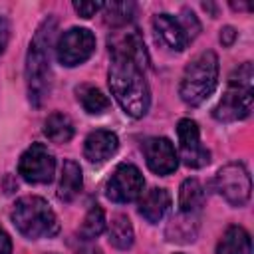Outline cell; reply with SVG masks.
<instances>
[{"instance_id":"cell-1","label":"cell","mask_w":254,"mask_h":254,"mask_svg":"<svg viewBox=\"0 0 254 254\" xmlns=\"http://www.w3.org/2000/svg\"><path fill=\"white\" fill-rule=\"evenodd\" d=\"M109 89L121 109L131 117H143L151 105V91L143 67L127 58H111Z\"/></svg>"},{"instance_id":"cell-2","label":"cell","mask_w":254,"mask_h":254,"mask_svg":"<svg viewBox=\"0 0 254 254\" xmlns=\"http://www.w3.org/2000/svg\"><path fill=\"white\" fill-rule=\"evenodd\" d=\"M56 32V20L48 18L38 28L26 56V85L32 105H40L50 91V46Z\"/></svg>"},{"instance_id":"cell-3","label":"cell","mask_w":254,"mask_h":254,"mask_svg":"<svg viewBox=\"0 0 254 254\" xmlns=\"http://www.w3.org/2000/svg\"><path fill=\"white\" fill-rule=\"evenodd\" d=\"M252 93H254V67L252 62H244L240 67H236L230 73L228 87L212 111L214 119L224 123L246 119L252 111V99H254Z\"/></svg>"},{"instance_id":"cell-4","label":"cell","mask_w":254,"mask_h":254,"mask_svg":"<svg viewBox=\"0 0 254 254\" xmlns=\"http://www.w3.org/2000/svg\"><path fill=\"white\" fill-rule=\"evenodd\" d=\"M216 83H218V58L214 52L206 50L194 56L185 67L179 85V95L187 105L196 107L212 95Z\"/></svg>"},{"instance_id":"cell-5","label":"cell","mask_w":254,"mask_h":254,"mask_svg":"<svg viewBox=\"0 0 254 254\" xmlns=\"http://www.w3.org/2000/svg\"><path fill=\"white\" fill-rule=\"evenodd\" d=\"M12 222L26 238H52L58 234L60 224L56 212L42 196H22L12 208Z\"/></svg>"},{"instance_id":"cell-6","label":"cell","mask_w":254,"mask_h":254,"mask_svg":"<svg viewBox=\"0 0 254 254\" xmlns=\"http://www.w3.org/2000/svg\"><path fill=\"white\" fill-rule=\"evenodd\" d=\"M198 30L200 24L196 16L189 10H183V16L157 14L153 18V32L157 40L173 52H183L198 34Z\"/></svg>"},{"instance_id":"cell-7","label":"cell","mask_w":254,"mask_h":254,"mask_svg":"<svg viewBox=\"0 0 254 254\" xmlns=\"http://www.w3.org/2000/svg\"><path fill=\"white\" fill-rule=\"evenodd\" d=\"M95 52V36L87 28H69L56 44V58L65 67H75Z\"/></svg>"},{"instance_id":"cell-8","label":"cell","mask_w":254,"mask_h":254,"mask_svg":"<svg viewBox=\"0 0 254 254\" xmlns=\"http://www.w3.org/2000/svg\"><path fill=\"white\" fill-rule=\"evenodd\" d=\"M18 173L32 185H48L56 173L54 153L44 143H32L18 161Z\"/></svg>"},{"instance_id":"cell-9","label":"cell","mask_w":254,"mask_h":254,"mask_svg":"<svg viewBox=\"0 0 254 254\" xmlns=\"http://www.w3.org/2000/svg\"><path fill=\"white\" fill-rule=\"evenodd\" d=\"M216 190L232 206H244L250 198L252 183L242 163H228L216 173Z\"/></svg>"},{"instance_id":"cell-10","label":"cell","mask_w":254,"mask_h":254,"mask_svg":"<svg viewBox=\"0 0 254 254\" xmlns=\"http://www.w3.org/2000/svg\"><path fill=\"white\" fill-rule=\"evenodd\" d=\"M143 189L145 179L141 171L131 163H121L111 173L105 185V194L113 202H131L143 194Z\"/></svg>"},{"instance_id":"cell-11","label":"cell","mask_w":254,"mask_h":254,"mask_svg":"<svg viewBox=\"0 0 254 254\" xmlns=\"http://www.w3.org/2000/svg\"><path fill=\"white\" fill-rule=\"evenodd\" d=\"M177 137H179V153L187 167L200 169V167L208 165L210 153L200 143V131H198L196 121H192L189 117L181 119L177 125Z\"/></svg>"},{"instance_id":"cell-12","label":"cell","mask_w":254,"mask_h":254,"mask_svg":"<svg viewBox=\"0 0 254 254\" xmlns=\"http://www.w3.org/2000/svg\"><path fill=\"white\" fill-rule=\"evenodd\" d=\"M143 155L147 167L157 175H169L179 165L177 151L167 137H149L143 143Z\"/></svg>"},{"instance_id":"cell-13","label":"cell","mask_w":254,"mask_h":254,"mask_svg":"<svg viewBox=\"0 0 254 254\" xmlns=\"http://www.w3.org/2000/svg\"><path fill=\"white\" fill-rule=\"evenodd\" d=\"M119 147V139L113 131H107V129H95L91 131L87 137H85V143H83V155L89 163H105L107 159H111L115 155Z\"/></svg>"},{"instance_id":"cell-14","label":"cell","mask_w":254,"mask_h":254,"mask_svg":"<svg viewBox=\"0 0 254 254\" xmlns=\"http://www.w3.org/2000/svg\"><path fill=\"white\" fill-rule=\"evenodd\" d=\"M109 54L111 58H127L137 62L141 67L147 62V52H145V44L139 36L137 30L133 32H123V34H113L109 38Z\"/></svg>"},{"instance_id":"cell-15","label":"cell","mask_w":254,"mask_h":254,"mask_svg":"<svg viewBox=\"0 0 254 254\" xmlns=\"http://www.w3.org/2000/svg\"><path fill=\"white\" fill-rule=\"evenodd\" d=\"M171 208V194L165 189H151L145 194H141L139 200V214L151 222L157 224L165 218V214Z\"/></svg>"},{"instance_id":"cell-16","label":"cell","mask_w":254,"mask_h":254,"mask_svg":"<svg viewBox=\"0 0 254 254\" xmlns=\"http://www.w3.org/2000/svg\"><path fill=\"white\" fill-rule=\"evenodd\" d=\"M83 187V175L81 167L75 161H65L62 165V175H60V185H58V196L64 202H71Z\"/></svg>"},{"instance_id":"cell-17","label":"cell","mask_w":254,"mask_h":254,"mask_svg":"<svg viewBox=\"0 0 254 254\" xmlns=\"http://www.w3.org/2000/svg\"><path fill=\"white\" fill-rule=\"evenodd\" d=\"M216 254H252L250 234L242 226H228L216 244Z\"/></svg>"},{"instance_id":"cell-18","label":"cell","mask_w":254,"mask_h":254,"mask_svg":"<svg viewBox=\"0 0 254 254\" xmlns=\"http://www.w3.org/2000/svg\"><path fill=\"white\" fill-rule=\"evenodd\" d=\"M204 204V189L196 179H185L179 189V208L185 214H196Z\"/></svg>"},{"instance_id":"cell-19","label":"cell","mask_w":254,"mask_h":254,"mask_svg":"<svg viewBox=\"0 0 254 254\" xmlns=\"http://www.w3.org/2000/svg\"><path fill=\"white\" fill-rule=\"evenodd\" d=\"M75 97L81 103V107L89 113V115H101L109 109V99L107 95H103L101 89H97L95 85L89 83H81L75 87Z\"/></svg>"},{"instance_id":"cell-20","label":"cell","mask_w":254,"mask_h":254,"mask_svg":"<svg viewBox=\"0 0 254 254\" xmlns=\"http://www.w3.org/2000/svg\"><path fill=\"white\" fill-rule=\"evenodd\" d=\"M44 135L52 143H67L73 137V123L65 113L56 111L48 115V119L44 121Z\"/></svg>"},{"instance_id":"cell-21","label":"cell","mask_w":254,"mask_h":254,"mask_svg":"<svg viewBox=\"0 0 254 254\" xmlns=\"http://www.w3.org/2000/svg\"><path fill=\"white\" fill-rule=\"evenodd\" d=\"M107 236H109V244L119 248V250H127L133 246V240H135V232H133V224L131 220L125 216V214H115L109 222V230H107Z\"/></svg>"},{"instance_id":"cell-22","label":"cell","mask_w":254,"mask_h":254,"mask_svg":"<svg viewBox=\"0 0 254 254\" xmlns=\"http://www.w3.org/2000/svg\"><path fill=\"white\" fill-rule=\"evenodd\" d=\"M105 212H103V208L99 206V204H93L89 210H87V214H85V218H83V222H81V228H79V234H81V238L83 240H93V238H97L103 230H105Z\"/></svg>"},{"instance_id":"cell-23","label":"cell","mask_w":254,"mask_h":254,"mask_svg":"<svg viewBox=\"0 0 254 254\" xmlns=\"http://www.w3.org/2000/svg\"><path fill=\"white\" fill-rule=\"evenodd\" d=\"M105 10V22L111 24L113 28H121L127 26L133 18L135 12V4L131 2H111V4H103Z\"/></svg>"},{"instance_id":"cell-24","label":"cell","mask_w":254,"mask_h":254,"mask_svg":"<svg viewBox=\"0 0 254 254\" xmlns=\"http://www.w3.org/2000/svg\"><path fill=\"white\" fill-rule=\"evenodd\" d=\"M73 8L81 18H91L103 10V2H73Z\"/></svg>"},{"instance_id":"cell-25","label":"cell","mask_w":254,"mask_h":254,"mask_svg":"<svg viewBox=\"0 0 254 254\" xmlns=\"http://www.w3.org/2000/svg\"><path fill=\"white\" fill-rule=\"evenodd\" d=\"M8 42H10V24L6 18H0V54H4Z\"/></svg>"},{"instance_id":"cell-26","label":"cell","mask_w":254,"mask_h":254,"mask_svg":"<svg viewBox=\"0 0 254 254\" xmlns=\"http://www.w3.org/2000/svg\"><path fill=\"white\" fill-rule=\"evenodd\" d=\"M234 40H236V30L232 26H224L220 30V42H222V46H232Z\"/></svg>"},{"instance_id":"cell-27","label":"cell","mask_w":254,"mask_h":254,"mask_svg":"<svg viewBox=\"0 0 254 254\" xmlns=\"http://www.w3.org/2000/svg\"><path fill=\"white\" fill-rule=\"evenodd\" d=\"M0 254H12V240L2 226H0Z\"/></svg>"}]
</instances>
